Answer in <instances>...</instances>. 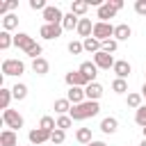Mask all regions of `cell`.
<instances>
[{
    "label": "cell",
    "mask_w": 146,
    "mask_h": 146,
    "mask_svg": "<svg viewBox=\"0 0 146 146\" xmlns=\"http://www.w3.org/2000/svg\"><path fill=\"white\" fill-rule=\"evenodd\" d=\"M66 98L71 100V105H80V103H84V100H87V96H84V89H82V87H68Z\"/></svg>",
    "instance_id": "cell-14"
},
{
    "label": "cell",
    "mask_w": 146,
    "mask_h": 146,
    "mask_svg": "<svg viewBox=\"0 0 146 146\" xmlns=\"http://www.w3.org/2000/svg\"><path fill=\"white\" fill-rule=\"evenodd\" d=\"M114 16H116V9H114V5L110 0L98 7V21L100 23H110V18H114Z\"/></svg>",
    "instance_id": "cell-10"
},
{
    "label": "cell",
    "mask_w": 146,
    "mask_h": 146,
    "mask_svg": "<svg viewBox=\"0 0 146 146\" xmlns=\"http://www.w3.org/2000/svg\"><path fill=\"white\" fill-rule=\"evenodd\" d=\"M110 2L114 5V9H116V11H121V9H123V0H110Z\"/></svg>",
    "instance_id": "cell-41"
},
{
    "label": "cell",
    "mask_w": 146,
    "mask_h": 146,
    "mask_svg": "<svg viewBox=\"0 0 146 146\" xmlns=\"http://www.w3.org/2000/svg\"><path fill=\"white\" fill-rule=\"evenodd\" d=\"M14 27H18V16H16V14H7V16L2 18V30H5V32H11Z\"/></svg>",
    "instance_id": "cell-26"
},
{
    "label": "cell",
    "mask_w": 146,
    "mask_h": 146,
    "mask_svg": "<svg viewBox=\"0 0 146 146\" xmlns=\"http://www.w3.org/2000/svg\"><path fill=\"white\" fill-rule=\"evenodd\" d=\"M50 135L52 132H48V130H43V128H34V130H30L27 132V139H30V144H46V141H50Z\"/></svg>",
    "instance_id": "cell-9"
},
{
    "label": "cell",
    "mask_w": 146,
    "mask_h": 146,
    "mask_svg": "<svg viewBox=\"0 0 146 146\" xmlns=\"http://www.w3.org/2000/svg\"><path fill=\"white\" fill-rule=\"evenodd\" d=\"M0 146H21L16 130H9V128L2 130V132H0Z\"/></svg>",
    "instance_id": "cell-15"
},
{
    "label": "cell",
    "mask_w": 146,
    "mask_h": 146,
    "mask_svg": "<svg viewBox=\"0 0 146 146\" xmlns=\"http://www.w3.org/2000/svg\"><path fill=\"white\" fill-rule=\"evenodd\" d=\"M52 107H55V112H57L59 116H64V114H68V112H71V107H73V105H71V100H68V98H57Z\"/></svg>",
    "instance_id": "cell-22"
},
{
    "label": "cell",
    "mask_w": 146,
    "mask_h": 146,
    "mask_svg": "<svg viewBox=\"0 0 146 146\" xmlns=\"http://www.w3.org/2000/svg\"><path fill=\"white\" fill-rule=\"evenodd\" d=\"M84 96H87V100H98V98L103 96V84L89 82V84L84 87Z\"/></svg>",
    "instance_id": "cell-16"
},
{
    "label": "cell",
    "mask_w": 146,
    "mask_h": 146,
    "mask_svg": "<svg viewBox=\"0 0 146 146\" xmlns=\"http://www.w3.org/2000/svg\"><path fill=\"white\" fill-rule=\"evenodd\" d=\"M80 71L89 78V82H96V75H98V66L94 62H82L80 64Z\"/></svg>",
    "instance_id": "cell-21"
},
{
    "label": "cell",
    "mask_w": 146,
    "mask_h": 146,
    "mask_svg": "<svg viewBox=\"0 0 146 146\" xmlns=\"http://www.w3.org/2000/svg\"><path fill=\"white\" fill-rule=\"evenodd\" d=\"M75 139H78L80 144H84V146L91 144V141H94V137H91V128H78V130H75Z\"/></svg>",
    "instance_id": "cell-23"
},
{
    "label": "cell",
    "mask_w": 146,
    "mask_h": 146,
    "mask_svg": "<svg viewBox=\"0 0 146 146\" xmlns=\"http://www.w3.org/2000/svg\"><path fill=\"white\" fill-rule=\"evenodd\" d=\"M82 46H84V50H87V52H91V55L100 52V41H98V39H94V36L84 39V41H82Z\"/></svg>",
    "instance_id": "cell-27"
},
{
    "label": "cell",
    "mask_w": 146,
    "mask_h": 146,
    "mask_svg": "<svg viewBox=\"0 0 146 146\" xmlns=\"http://www.w3.org/2000/svg\"><path fill=\"white\" fill-rule=\"evenodd\" d=\"M98 112H100L98 100H84V103H80V105H73L71 112H68V116H71L73 121H84V119L96 116Z\"/></svg>",
    "instance_id": "cell-1"
},
{
    "label": "cell",
    "mask_w": 146,
    "mask_h": 146,
    "mask_svg": "<svg viewBox=\"0 0 146 146\" xmlns=\"http://www.w3.org/2000/svg\"><path fill=\"white\" fill-rule=\"evenodd\" d=\"M16 7H18V0H9V2H7V9H9V11H14Z\"/></svg>",
    "instance_id": "cell-42"
},
{
    "label": "cell",
    "mask_w": 146,
    "mask_h": 146,
    "mask_svg": "<svg viewBox=\"0 0 146 146\" xmlns=\"http://www.w3.org/2000/svg\"><path fill=\"white\" fill-rule=\"evenodd\" d=\"M11 98H14L11 89H5V87H0V110H2V112H5V110H9V103H11Z\"/></svg>",
    "instance_id": "cell-25"
},
{
    "label": "cell",
    "mask_w": 146,
    "mask_h": 146,
    "mask_svg": "<svg viewBox=\"0 0 146 146\" xmlns=\"http://www.w3.org/2000/svg\"><path fill=\"white\" fill-rule=\"evenodd\" d=\"M116 48H119V41L116 39H107V41H103L100 43V50H105V52H116Z\"/></svg>",
    "instance_id": "cell-34"
},
{
    "label": "cell",
    "mask_w": 146,
    "mask_h": 146,
    "mask_svg": "<svg viewBox=\"0 0 146 146\" xmlns=\"http://www.w3.org/2000/svg\"><path fill=\"white\" fill-rule=\"evenodd\" d=\"M71 125H73V119H71L68 114L57 116V128H59V130H66V128H71Z\"/></svg>",
    "instance_id": "cell-36"
},
{
    "label": "cell",
    "mask_w": 146,
    "mask_h": 146,
    "mask_svg": "<svg viewBox=\"0 0 146 146\" xmlns=\"http://www.w3.org/2000/svg\"><path fill=\"white\" fill-rule=\"evenodd\" d=\"M135 123L146 128V105H141L139 110H135Z\"/></svg>",
    "instance_id": "cell-33"
},
{
    "label": "cell",
    "mask_w": 146,
    "mask_h": 146,
    "mask_svg": "<svg viewBox=\"0 0 146 146\" xmlns=\"http://www.w3.org/2000/svg\"><path fill=\"white\" fill-rule=\"evenodd\" d=\"M62 32H64V27H62V25H48V23H43V25H41V30H39V34H41L46 41L59 39V36H62Z\"/></svg>",
    "instance_id": "cell-8"
},
{
    "label": "cell",
    "mask_w": 146,
    "mask_h": 146,
    "mask_svg": "<svg viewBox=\"0 0 146 146\" xmlns=\"http://www.w3.org/2000/svg\"><path fill=\"white\" fill-rule=\"evenodd\" d=\"M114 27H116V25H112V23H100V21H98V23H94V34H91V36L103 43V41H107V39H114Z\"/></svg>",
    "instance_id": "cell-2"
},
{
    "label": "cell",
    "mask_w": 146,
    "mask_h": 146,
    "mask_svg": "<svg viewBox=\"0 0 146 146\" xmlns=\"http://www.w3.org/2000/svg\"><path fill=\"white\" fill-rule=\"evenodd\" d=\"M139 94H141V96L146 98V82H144V87H141V91H139Z\"/></svg>",
    "instance_id": "cell-44"
},
{
    "label": "cell",
    "mask_w": 146,
    "mask_h": 146,
    "mask_svg": "<svg viewBox=\"0 0 146 146\" xmlns=\"http://www.w3.org/2000/svg\"><path fill=\"white\" fill-rule=\"evenodd\" d=\"M2 123H5L9 130H21V128H23V123H25V119H23L16 110H11V107H9V110H5V112H2Z\"/></svg>",
    "instance_id": "cell-3"
},
{
    "label": "cell",
    "mask_w": 146,
    "mask_h": 146,
    "mask_svg": "<svg viewBox=\"0 0 146 146\" xmlns=\"http://www.w3.org/2000/svg\"><path fill=\"white\" fill-rule=\"evenodd\" d=\"M14 46V36L9 34V32H0V50H7V48H11Z\"/></svg>",
    "instance_id": "cell-31"
},
{
    "label": "cell",
    "mask_w": 146,
    "mask_h": 146,
    "mask_svg": "<svg viewBox=\"0 0 146 146\" xmlns=\"http://www.w3.org/2000/svg\"><path fill=\"white\" fill-rule=\"evenodd\" d=\"M41 16H43V21L48 25H62V21H64V14H62V9L57 5H48Z\"/></svg>",
    "instance_id": "cell-4"
},
{
    "label": "cell",
    "mask_w": 146,
    "mask_h": 146,
    "mask_svg": "<svg viewBox=\"0 0 146 146\" xmlns=\"http://www.w3.org/2000/svg\"><path fill=\"white\" fill-rule=\"evenodd\" d=\"M112 71L116 73V78L125 80V78L132 73V66H130V62H128V59H116V64H114V68H112Z\"/></svg>",
    "instance_id": "cell-12"
},
{
    "label": "cell",
    "mask_w": 146,
    "mask_h": 146,
    "mask_svg": "<svg viewBox=\"0 0 146 146\" xmlns=\"http://www.w3.org/2000/svg\"><path fill=\"white\" fill-rule=\"evenodd\" d=\"M34 43H36V41H34L30 34H25V32H18V34L14 36V46H16V48H21L23 52H27V50H30Z\"/></svg>",
    "instance_id": "cell-11"
},
{
    "label": "cell",
    "mask_w": 146,
    "mask_h": 146,
    "mask_svg": "<svg viewBox=\"0 0 146 146\" xmlns=\"http://www.w3.org/2000/svg\"><path fill=\"white\" fill-rule=\"evenodd\" d=\"M94 64H96L98 68H103V71H110V68H114L116 59H114V57H112L110 52L100 50V52H96V55H94Z\"/></svg>",
    "instance_id": "cell-7"
},
{
    "label": "cell",
    "mask_w": 146,
    "mask_h": 146,
    "mask_svg": "<svg viewBox=\"0 0 146 146\" xmlns=\"http://www.w3.org/2000/svg\"><path fill=\"white\" fill-rule=\"evenodd\" d=\"M141 100H144V96L141 94H137V91H132V94H128V107H132V110H139L141 107Z\"/></svg>",
    "instance_id": "cell-29"
},
{
    "label": "cell",
    "mask_w": 146,
    "mask_h": 146,
    "mask_svg": "<svg viewBox=\"0 0 146 146\" xmlns=\"http://www.w3.org/2000/svg\"><path fill=\"white\" fill-rule=\"evenodd\" d=\"M80 36H82V41L84 39H89L91 34H94V23H91V18H80V23H78V30H75Z\"/></svg>",
    "instance_id": "cell-13"
},
{
    "label": "cell",
    "mask_w": 146,
    "mask_h": 146,
    "mask_svg": "<svg viewBox=\"0 0 146 146\" xmlns=\"http://www.w3.org/2000/svg\"><path fill=\"white\" fill-rule=\"evenodd\" d=\"M41 52H43L41 43H34V46H32V48H30L25 55H27V57H32V59H39V57H41Z\"/></svg>",
    "instance_id": "cell-37"
},
{
    "label": "cell",
    "mask_w": 146,
    "mask_h": 146,
    "mask_svg": "<svg viewBox=\"0 0 146 146\" xmlns=\"http://www.w3.org/2000/svg\"><path fill=\"white\" fill-rule=\"evenodd\" d=\"M82 50H84L82 41H71V43H68V52H71V55H80Z\"/></svg>",
    "instance_id": "cell-38"
},
{
    "label": "cell",
    "mask_w": 146,
    "mask_h": 146,
    "mask_svg": "<svg viewBox=\"0 0 146 146\" xmlns=\"http://www.w3.org/2000/svg\"><path fill=\"white\" fill-rule=\"evenodd\" d=\"M139 146H146V139H141V144H139Z\"/></svg>",
    "instance_id": "cell-45"
},
{
    "label": "cell",
    "mask_w": 146,
    "mask_h": 146,
    "mask_svg": "<svg viewBox=\"0 0 146 146\" xmlns=\"http://www.w3.org/2000/svg\"><path fill=\"white\" fill-rule=\"evenodd\" d=\"M46 7H48L46 0H30V9H34V11H41V14H43Z\"/></svg>",
    "instance_id": "cell-39"
},
{
    "label": "cell",
    "mask_w": 146,
    "mask_h": 146,
    "mask_svg": "<svg viewBox=\"0 0 146 146\" xmlns=\"http://www.w3.org/2000/svg\"><path fill=\"white\" fill-rule=\"evenodd\" d=\"M39 128H43V130H48V132H55V130H57V121H55L52 116H41Z\"/></svg>",
    "instance_id": "cell-30"
},
{
    "label": "cell",
    "mask_w": 146,
    "mask_h": 146,
    "mask_svg": "<svg viewBox=\"0 0 146 146\" xmlns=\"http://www.w3.org/2000/svg\"><path fill=\"white\" fill-rule=\"evenodd\" d=\"M87 146H107V144H105V141H96V139H94V141H91V144H87Z\"/></svg>",
    "instance_id": "cell-43"
},
{
    "label": "cell",
    "mask_w": 146,
    "mask_h": 146,
    "mask_svg": "<svg viewBox=\"0 0 146 146\" xmlns=\"http://www.w3.org/2000/svg\"><path fill=\"white\" fill-rule=\"evenodd\" d=\"M87 9H89V2L87 0H73L71 2V14H75L78 18H84Z\"/></svg>",
    "instance_id": "cell-19"
},
{
    "label": "cell",
    "mask_w": 146,
    "mask_h": 146,
    "mask_svg": "<svg viewBox=\"0 0 146 146\" xmlns=\"http://www.w3.org/2000/svg\"><path fill=\"white\" fill-rule=\"evenodd\" d=\"M64 80H66L68 87H82V89H84V87L89 84V78H87L80 68H78V71H68V73L64 75Z\"/></svg>",
    "instance_id": "cell-6"
},
{
    "label": "cell",
    "mask_w": 146,
    "mask_h": 146,
    "mask_svg": "<svg viewBox=\"0 0 146 146\" xmlns=\"http://www.w3.org/2000/svg\"><path fill=\"white\" fill-rule=\"evenodd\" d=\"M11 94H14L16 100H25V98H27V84H21V82L14 84V87H11Z\"/></svg>",
    "instance_id": "cell-28"
},
{
    "label": "cell",
    "mask_w": 146,
    "mask_h": 146,
    "mask_svg": "<svg viewBox=\"0 0 146 146\" xmlns=\"http://www.w3.org/2000/svg\"><path fill=\"white\" fill-rule=\"evenodd\" d=\"M32 71H34L36 75H46V73L50 71V64H48V59H46V57L32 59Z\"/></svg>",
    "instance_id": "cell-20"
},
{
    "label": "cell",
    "mask_w": 146,
    "mask_h": 146,
    "mask_svg": "<svg viewBox=\"0 0 146 146\" xmlns=\"http://www.w3.org/2000/svg\"><path fill=\"white\" fill-rule=\"evenodd\" d=\"M141 130H144V139H146V128H141Z\"/></svg>",
    "instance_id": "cell-46"
},
{
    "label": "cell",
    "mask_w": 146,
    "mask_h": 146,
    "mask_svg": "<svg viewBox=\"0 0 146 146\" xmlns=\"http://www.w3.org/2000/svg\"><path fill=\"white\" fill-rule=\"evenodd\" d=\"M25 64L21 59H5L2 62V75H23Z\"/></svg>",
    "instance_id": "cell-5"
},
{
    "label": "cell",
    "mask_w": 146,
    "mask_h": 146,
    "mask_svg": "<svg viewBox=\"0 0 146 146\" xmlns=\"http://www.w3.org/2000/svg\"><path fill=\"white\" fill-rule=\"evenodd\" d=\"M112 91H114V94H125V91H128V82L121 80V78H114V80H112Z\"/></svg>",
    "instance_id": "cell-32"
},
{
    "label": "cell",
    "mask_w": 146,
    "mask_h": 146,
    "mask_svg": "<svg viewBox=\"0 0 146 146\" xmlns=\"http://www.w3.org/2000/svg\"><path fill=\"white\" fill-rule=\"evenodd\" d=\"M100 130H103L105 135H114V132L119 130V121H116L114 116H105V119L100 121Z\"/></svg>",
    "instance_id": "cell-18"
},
{
    "label": "cell",
    "mask_w": 146,
    "mask_h": 146,
    "mask_svg": "<svg viewBox=\"0 0 146 146\" xmlns=\"http://www.w3.org/2000/svg\"><path fill=\"white\" fill-rule=\"evenodd\" d=\"M78 23H80V18L75 16V14H64V21H62V27L64 30H78Z\"/></svg>",
    "instance_id": "cell-24"
},
{
    "label": "cell",
    "mask_w": 146,
    "mask_h": 146,
    "mask_svg": "<svg viewBox=\"0 0 146 146\" xmlns=\"http://www.w3.org/2000/svg\"><path fill=\"white\" fill-rule=\"evenodd\" d=\"M135 11H137L139 16H146V0H137V2H135Z\"/></svg>",
    "instance_id": "cell-40"
},
{
    "label": "cell",
    "mask_w": 146,
    "mask_h": 146,
    "mask_svg": "<svg viewBox=\"0 0 146 146\" xmlns=\"http://www.w3.org/2000/svg\"><path fill=\"white\" fill-rule=\"evenodd\" d=\"M130 36H132V30H130L128 23H119V25L114 27V39H116V41H128Z\"/></svg>",
    "instance_id": "cell-17"
},
{
    "label": "cell",
    "mask_w": 146,
    "mask_h": 146,
    "mask_svg": "<svg viewBox=\"0 0 146 146\" xmlns=\"http://www.w3.org/2000/svg\"><path fill=\"white\" fill-rule=\"evenodd\" d=\"M64 139H66V130H59V128H57V130L50 135V141H52L55 146H62V144H64Z\"/></svg>",
    "instance_id": "cell-35"
}]
</instances>
